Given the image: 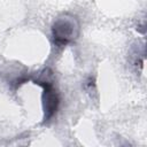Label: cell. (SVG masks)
Wrapping results in <instances>:
<instances>
[{
    "label": "cell",
    "instance_id": "obj_1",
    "mask_svg": "<svg viewBox=\"0 0 147 147\" xmlns=\"http://www.w3.org/2000/svg\"><path fill=\"white\" fill-rule=\"evenodd\" d=\"M72 24L67 22V21H57L56 24L54 25V29H53V33H54V40L57 42V44H61V45H65L72 37V32H74V29H72Z\"/></svg>",
    "mask_w": 147,
    "mask_h": 147
},
{
    "label": "cell",
    "instance_id": "obj_2",
    "mask_svg": "<svg viewBox=\"0 0 147 147\" xmlns=\"http://www.w3.org/2000/svg\"><path fill=\"white\" fill-rule=\"evenodd\" d=\"M44 87H45V93H44V96H45V111H47V118H49L54 111H56V108H57V102H59V99L56 96V93L54 92V88L52 85H49L48 83L46 84H42Z\"/></svg>",
    "mask_w": 147,
    "mask_h": 147
}]
</instances>
